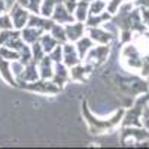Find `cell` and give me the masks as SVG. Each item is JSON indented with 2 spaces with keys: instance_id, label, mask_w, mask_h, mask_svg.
<instances>
[{
  "instance_id": "cell-1",
  "label": "cell",
  "mask_w": 149,
  "mask_h": 149,
  "mask_svg": "<svg viewBox=\"0 0 149 149\" xmlns=\"http://www.w3.org/2000/svg\"><path fill=\"white\" fill-rule=\"evenodd\" d=\"M82 115H84V121L86 122V127H88L91 134L95 136H100V134H106L110 133L112 130H115L118 125H121L122 122V116H124V112L125 109H119L116 112H113L109 118H97L93 112L88 107V103L85 100L82 102Z\"/></svg>"
},
{
  "instance_id": "cell-2",
  "label": "cell",
  "mask_w": 149,
  "mask_h": 149,
  "mask_svg": "<svg viewBox=\"0 0 149 149\" xmlns=\"http://www.w3.org/2000/svg\"><path fill=\"white\" fill-rule=\"evenodd\" d=\"M18 86L26 91L40 94V95H58L61 93V90H63L52 79H42V78L31 81V82H22Z\"/></svg>"
},
{
  "instance_id": "cell-3",
  "label": "cell",
  "mask_w": 149,
  "mask_h": 149,
  "mask_svg": "<svg viewBox=\"0 0 149 149\" xmlns=\"http://www.w3.org/2000/svg\"><path fill=\"white\" fill-rule=\"evenodd\" d=\"M143 54L137 49L133 42L124 43V48L121 49V63L130 72H139L142 67Z\"/></svg>"
},
{
  "instance_id": "cell-4",
  "label": "cell",
  "mask_w": 149,
  "mask_h": 149,
  "mask_svg": "<svg viewBox=\"0 0 149 149\" xmlns=\"http://www.w3.org/2000/svg\"><path fill=\"white\" fill-rule=\"evenodd\" d=\"M148 139H149V131L145 127L128 125V127H122L119 142H121L122 146H130V145L140 146Z\"/></svg>"
},
{
  "instance_id": "cell-5",
  "label": "cell",
  "mask_w": 149,
  "mask_h": 149,
  "mask_svg": "<svg viewBox=\"0 0 149 149\" xmlns=\"http://www.w3.org/2000/svg\"><path fill=\"white\" fill-rule=\"evenodd\" d=\"M109 54H110V45H94L90 51L86 52V55L82 61L91 64L95 69V67H100L102 64L106 63Z\"/></svg>"
},
{
  "instance_id": "cell-6",
  "label": "cell",
  "mask_w": 149,
  "mask_h": 149,
  "mask_svg": "<svg viewBox=\"0 0 149 149\" xmlns=\"http://www.w3.org/2000/svg\"><path fill=\"white\" fill-rule=\"evenodd\" d=\"M8 14H9L10 19H12V26H14L15 30H22L24 27L27 26L30 12H29L27 9H24L21 5H18L17 2L9 8Z\"/></svg>"
},
{
  "instance_id": "cell-7",
  "label": "cell",
  "mask_w": 149,
  "mask_h": 149,
  "mask_svg": "<svg viewBox=\"0 0 149 149\" xmlns=\"http://www.w3.org/2000/svg\"><path fill=\"white\" fill-rule=\"evenodd\" d=\"M94 72V67L85 61H81L79 64L70 67V81L78 82V84H84L90 79L91 73Z\"/></svg>"
},
{
  "instance_id": "cell-8",
  "label": "cell",
  "mask_w": 149,
  "mask_h": 149,
  "mask_svg": "<svg viewBox=\"0 0 149 149\" xmlns=\"http://www.w3.org/2000/svg\"><path fill=\"white\" fill-rule=\"evenodd\" d=\"M86 34L95 45H110L113 40V34L103 27H86Z\"/></svg>"
},
{
  "instance_id": "cell-9",
  "label": "cell",
  "mask_w": 149,
  "mask_h": 149,
  "mask_svg": "<svg viewBox=\"0 0 149 149\" xmlns=\"http://www.w3.org/2000/svg\"><path fill=\"white\" fill-rule=\"evenodd\" d=\"M81 61L82 60L78 54V49H76V46H74V43H72V42L63 43V60H61V63H64L70 69L73 66L79 64Z\"/></svg>"
},
{
  "instance_id": "cell-10",
  "label": "cell",
  "mask_w": 149,
  "mask_h": 149,
  "mask_svg": "<svg viewBox=\"0 0 149 149\" xmlns=\"http://www.w3.org/2000/svg\"><path fill=\"white\" fill-rule=\"evenodd\" d=\"M64 29H66L67 42H72V43H74L82 36L86 34V26H85V22H81V21H73L70 24H66Z\"/></svg>"
},
{
  "instance_id": "cell-11",
  "label": "cell",
  "mask_w": 149,
  "mask_h": 149,
  "mask_svg": "<svg viewBox=\"0 0 149 149\" xmlns=\"http://www.w3.org/2000/svg\"><path fill=\"white\" fill-rule=\"evenodd\" d=\"M52 81L60 86V88H64L66 84L70 81V69L64 63H55Z\"/></svg>"
},
{
  "instance_id": "cell-12",
  "label": "cell",
  "mask_w": 149,
  "mask_h": 149,
  "mask_svg": "<svg viewBox=\"0 0 149 149\" xmlns=\"http://www.w3.org/2000/svg\"><path fill=\"white\" fill-rule=\"evenodd\" d=\"M54 24H55V21H54L52 18L42 17L40 14H30L27 26L36 27V29H40L42 31H49V30L54 27Z\"/></svg>"
},
{
  "instance_id": "cell-13",
  "label": "cell",
  "mask_w": 149,
  "mask_h": 149,
  "mask_svg": "<svg viewBox=\"0 0 149 149\" xmlns=\"http://www.w3.org/2000/svg\"><path fill=\"white\" fill-rule=\"evenodd\" d=\"M51 18L57 22V24H63V26H66V24H70L73 21H76L74 19V15L70 14V12L67 10V8L63 5V3H58L52 12V15Z\"/></svg>"
},
{
  "instance_id": "cell-14",
  "label": "cell",
  "mask_w": 149,
  "mask_h": 149,
  "mask_svg": "<svg viewBox=\"0 0 149 149\" xmlns=\"http://www.w3.org/2000/svg\"><path fill=\"white\" fill-rule=\"evenodd\" d=\"M0 78L10 86H18L17 79H15L14 73H12V69H10V61L3 58V57H0Z\"/></svg>"
},
{
  "instance_id": "cell-15",
  "label": "cell",
  "mask_w": 149,
  "mask_h": 149,
  "mask_svg": "<svg viewBox=\"0 0 149 149\" xmlns=\"http://www.w3.org/2000/svg\"><path fill=\"white\" fill-rule=\"evenodd\" d=\"M39 70H37V64L34 63V61L31 60L30 63H27L26 66H24V72L17 79V84H22V82H31V81H36L39 79Z\"/></svg>"
},
{
  "instance_id": "cell-16",
  "label": "cell",
  "mask_w": 149,
  "mask_h": 149,
  "mask_svg": "<svg viewBox=\"0 0 149 149\" xmlns=\"http://www.w3.org/2000/svg\"><path fill=\"white\" fill-rule=\"evenodd\" d=\"M54 66L55 63L49 58V55L46 54L39 63H37V70H39V76L42 79H52L54 74Z\"/></svg>"
},
{
  "instance_id": "cell-17",
  "label": "cell",
  "mask_w": 149,
  "mask_h": 149,
  "mask_svg": "<svg viewBox=\"0 0 149 149\" xmlns=\"http://www.w3.org/2000/svg\"><path fill=\"white\" fill-rule=\"evenodd\" d=\"M19 33H21V39H22L24 42L29 43V45H33V43H36V42H39L40 36H42L45 31H42L40 29H36V27L26 26L22 30H19Z\"/></svg>"
},
{
  "instance_id": "cell-18",
  "label": "cell",
  "mask_w": 149,
  "mask_h": 149,
  "mask_svg": "<svg viewBox=\"0 0 149 149\" xmlns=\"http://www.w3.org/2000/svg\"><path fill=\"white\" fill-rule=\"evenodd\" d=\"M112 14H109L107 10L102 12V14H97V15H88L85 21V26L86 27H103L104 24L112 21Z\"/></svg>"
},
{
  "instance_id": "cell-19",
  "label": "cell",
  "mask_w": 149,
  "mask_h": 149,
  "mask_svg": "<svg viewBox=\"0 0 149 149\" xmlns=\"http://www.w3.org/2000/svg\"><path fill=\"white\" fill-rule=\"evenodd\" d=\"M94 45H95V43L91 40V37H90L88 34L82 36L79 40L74 42V46H76V49H78V54H79L81 60H84V58H85L86 52H88V51H90V49H91Z\"/></svg>"
},
{
  "instance_id": "cell-20",
  "label": "cell",
  "mask_w": 149,
  "mask_h": 149,
  "mask_svg": "<svg viewBox=\"0 0 149 149\" xmlns=\"http://www.w3.org/2000/svg\"><path fill=\"white\" fill-rule=\"evenodd\" d=\"M74 15V19L76 21H81V22H85L86 18L90 15V2L88 0H79L78 5H76V9L73 12Z\"/></svg>"
},
{
  "instance_id": "cell-21",
  "label": "cell",
  "mask_w": 149,
  "mask_h": 149,
  "mask_svg": "<svg viewBox=\"0 0 149 149\" xmlns=\"http://www.w3.org/2000/svg\"><path fill=\"white\" fill-rule=\"evenodd\" d=\"M39 43H40V46L43 48V51H45V54H49L52 51V49L58 45V42L54 39V36L49 33V31H45L42 36H40V39H39Z\"/></svg>"
},
{
  "instance_id": "cell-22",
  "label": "cell",
  "mask_w": 149,
  "mask_h": 149,
  "mask_svg": "<svg viewBox=\"0 0 149 149\" xmlns=\"http://www.w3.org/2000/svg\"><path fill=\"white\" fill-rule=\"evenodd\" d=\"M15 2L21 5L24 9H27L30 14H40L42 0H15Z\"/></svg>"
},
{
  "instance_id": "cell-23",
  "label": "cell",
  "mask_w": 149,
  "mask_h": 149,
  "mask_svg": "<svg viewBox=\"0 0 149 149\" xmlns=\"http://www.w3.org/2000/svg\"><path fill=\"white\" fill-rule=\"evenodd\" d=\"M49 33H51L52 36H54V39L58 42V43H66L67 42V36H66V29H64V26L63 24H54V27L49 30Z\"/></svg>"
},
{
  "instance_id": "cell-24",
  "label": "cell",
  "mask_w": 149,
  "mask_h": 149,
  "mask_svg": "<svg viewBox=\"0 0 149 149\" xmlns=\"http://www.w3.org/2000/svg\"><path fill=\"white\" fill-rule=\"evenodd\" d=\"M0 57H3L9 61H15V60H19V52L14 48L3 45V46H0Z\"/></svg>"
},
{
  "instance_id": "cell-25",
  "label": "cell",
  "mask_w": 149,
  "mask_h": 149,
  "mask_svg": "<svg viewBox=\"0 0 149 149\" xmlns=\"http://www.w3.org/2000/svg\"><path fill=\"white\" fill-rule=\"evenodd\" d=\"M107 0H93L90 2V15H97L106 10Z\"/></svg>"
},
{
  "instance_id": "cell-26",
  "label": "cell",
  "mask_w": 149,
  "mask_h": 149,
  "mask_svg": "<svg viewBox=\"0 0 149 149\" xmlns=\"http://www.w3.org/2000/svg\"><path fill=\"white\" fill-rule=\"evenodd\" d=\"M30 46H31V60L37 64V63H39V61H40L46 54H45L43 48L40 46V43H39V42H36V43H33V45H30Z\"/></svg>"
},
{
  "instance_id": "cell-27",
  "label": "cell",
  "mask_w": 149,
  "mask_h": 149,
  "mask_svg": "<svg viewBox=\"0 0 149 149\" xmlns=\"http://www.w3.org/2000/svg\"><path fill=\"white\" fill-rule=\"evenodd\" d=\"M125 3V0H107V5H106V10L109 14L115 15L116 12L119 10V8Z\"/></svg>"
},
{
  "instance_id": "cell-28",
  "label": "cell",
  "mask_w": 149,
  "mask_h": 149,
  "mask_svg": "<svg viewBox=\"0 0 149 149\" xmlns=\"http://www.w3.org/2000/svg\"><path fill=\"white\" fill-rule=\"evenodd\" d=\"M48 55H49V58H51L54 63H61V60H63V45L58 43Z\"/></svg>"
},
{
  "instance_id": "cell-29",
  "label": "cell",
  "mask_w": 149,
  "mask_h": 149,
  "mask_svg": "<svg viewBox=\"0 0 149 149\" xmlns=\"http://www.w3.org/2000/svg\"><path fill=\"white\" fill-rule=\"evenodd\" d=\"M24 63H21L19 60H15V61H10V69H12V73H14V76H15V79H18L21 74H22V72H24Z\"/></svg>"
},
{
  "instance_id": "cell-30",
  "label": "cell",
  "mask_w": 149,
  "mask_h": 149,
  "mask_svg": "<svg viewBox=\"0 0 149 149\" xmlns=\"http://www.w3.org/2000/svg\"><path fill=\"white\" fill-rule=\"evenodd\" d=\"M9 29H14L12 19L8 12H3V14H0V30H9Z\"/></svg>"
},
{
  "instance_id": "cell-31",
  "label": "cell",
  "mask_w": 149,
  "mask_h": 149,
  "mask_svg": "<svg viewBox=\"0 0 149 149\" xmlns=\"http://www.w3.org/2000/svg\"><path fill=\"white\" fill-rule=\"evenodd\" d=\"M139 74L142 78H149V52L143 55V60H142V67L139 70Z\"/></svg>"
},
{
  "instance_id": "cell-32",
  "label": "cell",
  "mask_w": 149,
  "mask_h": 149,
  "mask_svg": "<svg viewBox=\"0 0 149 149\" xmlns=\"http://www.w3.org/2000/svg\"><path fill=\"white\" fill-rule=\"evenodd\" d=\"M12 30L14 29H9V30H0V46H3L8 43V40L10 39L12 36Z\"/></svg>"
},
{
  "instance_id": "cell-33",
  "label": "cell",
  "mask_w": 149,
  "mask_h": 149,
  "mask_svg": "<svg viewBox=\"0 0 149 149\" xmlns=\"http://www.w3.org/2000/svg\"><path fill=\"white\" fill-rule=\"evenodd\" d=\"M140 14H142V21L145 27L149 30V8H140Z\"/></svg>"
},
{
  "instance_id": "cell-34",
  "label": "cell",
  "mask_w": 149,
  "mask_h": 149,
  "mask_svg": "<svg viewBox=\"0 0 149 149\" xmlns=\"http://www.w3.org/2000/svg\"><path fill=\"white\" fill-rule=\"evenodd\" d=\"M78 2H79V0H64V2H63V5L67 8V10L70 12V14H73V12H74V9H76V5H78Z\"/></svg>"
},
{
  "instance_id": "cell-35",
  "label": "cell",
  "mask_w": 149,
  "mask_h": 149,
  "mask_svg": "<svg viewBox=\"0 0 149 149\" xmlns=\"http://www.w3.org/2000/svg\"><path fill=\"white\" fill-rule=\"evenodd\" d=\"M133 6H136V8H149V0H133Z\"/></svg>"
},
{
  "instance_id": "cell-36",
  "label": "cell",
  "mask_w": 149,
  "mask_h": 149,
  "mask_svg": "<svg viewBox=\"0 0 149 149\" xmlns=\"http://www.w3.org/2000/svg\"><path fill=\"white\" fill-rule=\"evenodd\" d=\"M3 12H8V5H6V0H0V14Z\"/></svg>"
},
{
  "instance_id": "cell-37",
  "label": "cell",
  "mask_w": 149,
  "mask_h": 149,
  "mask_svg": "<svg viewBox=\"0 0 149 149\" xmlns=\"http://www.w3.org/2000/svg\"><path fill=\"white\" fill-rule=\"evenodd\" d=\"M143 127L149 131V118H143Z\"/></svg>"
},
{
  "instance_id": "cell-38",
  "label": "cell",
  "mask_w": 149,
  "mask_h": 149,
  "mask_svg": "<svg viewBox=\"0 0 149 149\" xmlns=\"http://www.w3.org/2000/svg\"><path fill=\"white\" fill-rule=\"evenodd\" d=\"M131 2H133V0H131Z\"/></svg>"
}]
</instances>
